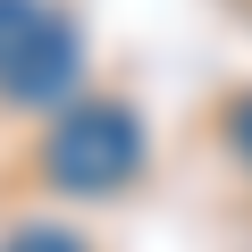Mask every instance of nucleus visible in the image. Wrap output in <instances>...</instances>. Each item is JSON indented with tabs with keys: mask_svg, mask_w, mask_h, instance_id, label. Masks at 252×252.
Listing matches in <instances>:
<instances>
[{
	"mask_svg": "<svg viewBox=\"0 0 252 252\" xmlns=\"http://www.w3.org/2000/svg\"><path fill=\"white\" fill-rule=\"evenodd\" d=\"M42 177L59 193H118L143 177V118L126 101H67L42 135Z\"/></svg>",
	"mask_w": 252,
	"mask_h": 252,
	"instance_id": "obj_1",
	"label": "nucleus"
},
{
	"mask_svg": "<svg viewBox=\"0 0 252 252\" xmlns=\"http://www.w3.org/2000/svg\"><path fill=\"white\" fill-rule=\"evenodd\" d=\"M76 67H84L76 26L51 0H0V101L9 109H51L76 84Z\"/></svg>",
	"mask_w": 252,
	"mask_h": 252,
	"instance_id": "obj_2",
	"label": "nucleus"
},
{
	"mask_svg": "<svg viewBox=\"0 0 252 252\" xmlns=\"http://www.w3.org/2000/svg\"><path fill=\"white\" fill-rule=\"evenodd\" d=\"M0 252H84V235L76 227H17Z\"/></svg>",
	"mask_w": 252,
	"mask_h": 252,
	"instance_id": "obj_3",
	"label": "nucleus"
},
{
	"mask_svg": "<svg viewBox=\"0 0 252 252\" xmlns=\"http://www.w3.org/2000/svg\"><path fill=\"white\" fill-rule=\"evenodd\" d=\"M227 143H235V160L252 168V93H244V101L227 109Z\"/></svg>",
	"mask_w": 252,
	"mask_h": 252,
	"instance_id": "obj_4",
	"label": "nucleus"
}]
</instances>
